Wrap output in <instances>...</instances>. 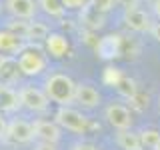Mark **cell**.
I'll use <instances>...</instances> for the list:
<instances>
[{"label": "cell", "mask_w": 160, "mask_h": 150, "mask_svg": "<svg viewBox=\"0 0 160 150\" xmlns=\"http://www.w3.org/2000/svg\"><path fill=\"white\" fill-rule=\"evenodd\" d=\"M76 86L68 74L64 72H54L50 74L44 82V92L50 102H56L58 106H70L74 104V96H76Z\"/></svg>", "instance_id": "1"}, {"label": "cell", "mask_w": 160, "mask_h": 150, "mask_svg": "<svg viewBox=\"0 0 160 150\" xmlns=\"http://www.w3.org/2000/svg\"><path fill=\"white\" fill-rule=\"evenodd\" d=\"M18 66L24 76H38L48 66V56L40 46H24L18 52Z\"/></svg>", "instance_id": "2"}, {"label": "cell", "mask_w": 160, "mask_h": 150, "mask_svg": "<svg viewBox=\"0 0 160 150\" xmlns=\"http://www.w3.org/2000/svg\"><path fill=\"white\" fill-rule=\"evenodd\" d=\"M54 122L60 128L68 130V132H74V134H84L90 128V120L80 110L72 108V106H60L56 116H54Z\"/></svg>", "instance_id": "3"}, {"label": "cell", "mask_w": 160, "mask_h": 150, "mask_svg": "<svg viewBox=\"0 0 160 150\" xmlns=\"http://www.w3.org/2000/svg\"><path fill=\"white\" fill-rule=\"evenodd\" d=\"M4 138L10 140L14 144H28L36 138L34 134V122H28V120H22V118H14L8 122L6 126V134Z\"/></svg>", "instance_id": "4"}, {"label": "cell", "mask_w": 160, "mask_h": 150, "mask_svg": "<svg viewBox=\"0 0 160 150\" xmlns=\"http://www.w3.org/2000/svg\"><path fill=\"white\" fill-rule=\"evenodd\" d=\"M104 118H106V122L112 126L114 130H130L132 128V112H130L128 106H124V104L120 102H112L108 104L106 110H104Z\"/></svg>", "instance_id": "5"}, {"label": "cell", "mask_w": 160, "mask_h": 150, "mask_svg": "<svg viewBox=\"0 0 160 150\" xmlns=\"http://www.w3.org/2000/svg\"><path fill=\"white\" fill-rule=\"evenodd\" d=\"M18 96H20V104L26 110H30V112H46L48 110L50 100L46 96V92L40 88L24 86L18 90Z\"/></svg>", "instance_id": "6"}, {"label": "cell", "mask_w": 160, "mask_h": 150, "mask_svg": "<svg viewBox=\"0 0 160 150\" xmlns=\"http://www.w3.org/2000/svg\"><path fill=\"white\" fill-rule=\"evenodd\" d=\"M124 24H126L128 30H132V32H150V28H152V18H150V14L146 10L142 8H132V10H124Z\"/></svg>", "instance_id": "7"}, {"label": "cell", "mask_w": 160, "mask_h": 150, "mask_svg": "<svg viewBox=\"0 0 160 150\" xmlns=\"http://www.w3.org/2000/svg\"><path fill=\"white\" fill-rule=\"evenodd\" d=\"M4 6L14 18L18 20H32L38 10V0H6Z\"/></svg>", "instance_id": "8"}, {"label": "cell", "mask_w": 160, "mask_h": 150, "mask_svg": "<svg viewBox=\"0 0 160 150\" xmlns=\"http://www.w3.org/2000/svg\"><path fill=\"white\" fill-rule=\"evenodd\" d=\"M34 134H36L38 142L56 144L60 140V126L52 120H36L34 122Z\"/></svg>", "instance_id": "9"}, {"label": "cell", "mask_w": 160, "mask_h": 150, "mask_svg": "<svg viewBox=\"0 0 160 150\" xmlns=\"http://www.w3.org/2000/svg\"><path fill=\"white\" fill-rule=\"evenodd\" d=\"M122 36L120 34H108L96 42V52L102 58H114L122 52Z\"/></svg>", "instance_id": "10"}, {"label": "cell", "mask_w": 160, "mask_h": 150, "mask_svg": "<svg viewBox=\"0 0 160 150\" xmlns=\"http://www.w3.org/2000/svg\"><path fill=\"white\" fill-rule=\"evenodd\" d=\"M20 74L22 72H20V66H18V58L2 54L0 56V82L2 84H14Z\"/></svg>", "instance_id": "11"}, {"label": "cell", "mask_w": 160, "mask_h": 150, "mask_svg": "<svg viewBox=\"0 0 160 150\" xmlns=\"http://www.w3.org/2000/svg\"><path fill=\"white\" fill-rule=\"evenodd\" d=\"M100 92L90 84H78L76 86V96H74V104L82 108H96L100 104Z\"/></svg>", "instance_id": "12"}, {"label": "cell", "mask_w": 160, "mask_h": 150, "mask_svg": "<svg viewBox=\"0 0 160 150\" xmlns=\"http://www.w3.org/2000/svg\"><path fill=\"white\" fill-rule=\"evenodd\" d=\"M24 46H26V44H24V38L16 36V34L10 32L8 28L0 30V54L18 56V52H20Z\"/></svg>", "instance_id": "13"}, {"label": "cell", "mask_w": 160, "mask_h": 150, "mask_svg": "<svg viewBox=\"0 0 160 150\" xmlns=\"http://www.w3.org/2000/svg\"><path fill=\"white\" fill-rule=\"evenodd\" d=\"M44 46H46V54H50L52 58H62V56H66L70 44H68V38L64 34L50 32L48 38L44 40Z\"/></svg>", "instance_id": "14"}, {"label": "cell", "mask_w": 160, "mask_h": 150, "mask_svg": "<svg viewBox=\"0 0 160 150\" xmlns=\"http://www.w3.org/2000/svg\"><path fill=\"white\" fill-rule=\"evenodd\" d=\"M80 22H82V26L86 30L96 32V30L104 26L106 18H104V12H98L94 6H86L84 10H80Z\"/></svg>", "instance_id": "15"}, {"label": "cell", "mask_w": 160, "mask_h": 150, "mask_svg": "<svg viewBox=\"0 0 160 150\" xmlns=\"http://www.w3.org/2000/svg\"><path fill=\"white\" fill-rule=\"evenodd\" d=\"M22 104H20V96L16 90H12L8 84L0 82V110L2 112H14L18 110Z\"/></svg>", "instance_id": "16"}, {"label": "cell", "mask_w": 160, "mask_h": 150, "mask_svg": "<svg viewBox=\"0 0 160 150\" xmlns=\"http://www.w3.org/2000/svg\"><path fill=\"white\" fill-rule=\"evenodd\" d=\"M114 140H116L120 150H142L144 148L142 140H140V132L136 134L132 130H118Z\"/></svg>", "instance_id": "17"}, {"label": "cell", "mask_w": 160, "mask_h": 150, "mask_svg": "<svg viewBox=\"0 0 160 150\" xmlns=\"http://www.w3.org/2000/svg\"><path fill=\"white\" fill-rule=\"evenodd\" d=\"M38 6L44 14H48V16H52V18H62L64 10H66L64 4H62V0H38Z\"/></svg>", "instance_id": "18"}, {"label": "cell", "mask_w": 160, "mask_h": 150, "mask_svg": "<svg viewBox=\"0 0 160 150\" xmlns=\"http://www.w3.org/2000/svg\"><path fill=\"white\" fill-rule=\"evenodd\" d=\"M140 140H142V146L150 148V150H156V146L160 144V132L154 128H146L140 132Z\"/></svg>", "instance_id": "19"}, {"label": "cell", "mask_w": 160, "mask_h": 150, "mask_svg": "<svg viewBox=\"0 0 160 150\" xmlns=\"http://www.w3.org/2000/svg\"><path fill=\"white\" fill-rule=\"evenodd\" d=\"M116 90L122 96H126V98H130L132 100L134 96L138 94V88H136V82H134L132 78H128V76H122V80L118 82V86H116Z\"/></svg>", "instance_id": "20"}, {"label": "cell", "mask_w": 160, "mask_h": 150, "mask_svg": "<svg viewBox=\"0 0 160 150\" xmlns=\"http://www.w3.org/2000/svg\"><path fill=\"white\" fill-rule=\"evenodd\" d=\"M48 28L42 22H30L28 24V40H46L48 38Z\"/></svg>", "instance_id": "21"}, {"label": "cell", "mask_w": 160, "mask_h": 150, "mask_svg": "<svg viewBox=\"0 0 160 150\" xmlns=\"http://www.w3.org/2000/svg\"><path fill=\"white\" fill-rule=\"evenodd\" d=\"M120 80H122V72H120L118 68H114V66L104 68V74H102V82H104V84H108V86H114V88H116Z\"/></svg>", "instance_id": "22"}, {"label": "cell", "mask_w": 160, "mask_h": 150, "mask_svg": "<svg viewBox=\"0 0 160 150\" xmlns=\"http://www.w3.org/2000/svg\"><path fill=\"white\" fill-rule=\"evenodd\" d=\"M28 24H30V22H26V20H18V18H16L14 22H10L6 28L10 30V32H14L16 36L28 40Z\"/></svg>", "instance_id": "23"}, {"label": "cell", "mask_w": 160, "mask_h": 150, "mask_svg": "<svg viewBox=\"0 0 160 150\" xmlns=\"http://www.w3.org/2000/svg\"><path fill=\"white\" fill-rule=\"evenodd\" d=\"M114 4H116V0H90V6H94L98 10V12H110V10L114 8Z\"/></svg>", "instance_id": "24"}, {"label": "cell", "mask_w": 160, "mask_h": 150, "mask_svg": "<svg viewBox=\"0 0 160 150\" xmlns=\"http://www.w3.org/2000/svg\"><path fill=\"white\" fill-rule=\"evenodd\" d=\"M62 4L68 10H84L86 6H90V0H62Z\"/></svg>", "instance_id": "25"}, {"label": "cell", "mask_w": 160, "mask_h": 150, "mask_svg": "<svg viewBox=\"0 0 160 150\" xmlns=\"http://www.w3.org/2000/svg\"><path fill=\"white\" fill-rule=\"evenodd\" d=\"M142 0H116L118 6H122L124 10H132V8H140Z\"/></svg>", "instance_id": "26"}, {"label": "cell", "mask_w": 160, "mask_h": 150, "mask_svg": "<svg viewBox=\"0 0 160 150\" xmlns=\"http://www.w3.org/2000/svg\"><path fill=\"white\" fill-rule=\"evenodd\" d=\"M70 150H98V148L90 142H74L72 146H70Z\"/></svg>", "instance_id": "27"}, {"label": "cell", "mask_w": 160, "mask_h": 150, "mask_svg": "<svg viewBox=\"0 0 160 150\" xmlns=\"http://www.w3.org/2000/svg\"><path fill=\"white\" fill-rule=\"evenodd\" d=\"M32 150H58V148H56V144H50V142H38V144H34Z\"/></svg>", "instance_id": "28"}, {"label": "cell", "mask_w": 160, "mask_h": 150, "mask_svg": "<svg viewBox=\"0 0 160 150\" xmlns=\"http://www.w3.org/2000/svg\"><path fill=\"white\" fill-rule=\"evenodd\" d=\"M150 36L156 40V42H160V22L152 24V28H150Z\"/></svg>", "instance_id": "29"}, {"label": "cell", "mask_w": 160, "mask_h": 150, "mask_svg": "<svg viewBox=\"0 0 160 150\" xmlns=\"http://www.w3.org/2000/svg\"><path fill=\"white\" fill-rule=\"evenodd\" d=\"M6 126H8V124L4 122V118H2V110H0V138H4V134H6Z\"/></svg>", "instance_id": "30"}, {"label": "cell", "mask_w": 160, "mask_h": 150, "mask_svg": "<svg viewBox=\"0 0 160 150\" xmlns=\"http://www.w3.org/2000/svg\"><path fill=\"white\" fill-rule=\"evenodd\" d=\"M152 14L156 16V20L160 22V0H156V2L152 4Z\"/></svg>", "instance_id": "31"}, {"label": "cell", "mask_w": 160, "mask_h": 150, "mask_svg": "<svg viewBox=\"0 0 160 150\" xmlns=\"http://www.w3.org/2000/svg\"><path fill=\"white\" fill-rule=\"evenodd\" d=\"M146 2H148V4H154V2H156V0H146Z\"/></svg>", "instance_id": "32"}, {"label": "cell", "mask_w": 160, "mask_h": 150, "mask_svg": "<svg viewBox=\"0 0 160 150\" xmlns=\"http://www.w3.org/2000/svg\"><path fill=\"white\" fill-rule=\"evenodd\" d=\"M156 150H160V144H158V146H156Z\"/></svg>", "instance_id": "33"}, {"label": "cell", "mask_w": 160, "mask_h": 150, "mask_svg": "<svg viewBox=\"0 0 160 150\" xmlns=\"http://www.w3.org/2000/svg\"><path fill=\"white\" fill-rule=\"evenodd\" d=\"M142 150H150V148H142Z\"/></svg>", "instance_id": "34"}, {"label": "cell", "mask_w": 160, "mask_h": 150, "mask_svg": "<svg viewBox=\"0 0 160 150\" xmlns=\"http://www.w3.org/2000/svg\"><path fill=\"white\" fill-rule=\"evenodd\" d=\"M0 10H2V4H0Z\"/></svg>", "instance_id": "35"}, {"label": "cell", "mask_w": 160, "mask_h": 150, "mask_svg": "<svg viewBox=\"0 0 160 150\" xmlns=\"http://www.w3.org/2000/svg\"><path fill=\"white\" fill-rule=\"evenodd\" d=\"M158 102H160V100H158Z\"/></svg>", "instance_id": "36"}]
</instances>
